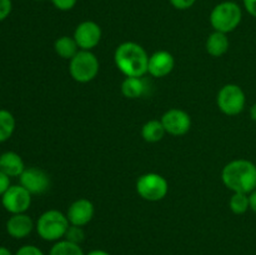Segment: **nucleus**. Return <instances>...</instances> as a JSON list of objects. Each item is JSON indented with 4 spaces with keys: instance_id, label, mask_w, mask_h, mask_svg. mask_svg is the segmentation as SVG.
<instances>
[{
    "instance_id": "obj_1",
    "label": "nucleus",
    "mask_w": 256,
    "mask_h": 255,
    "mask_svg": "<svg viewBox=\"0 0 256 255\" xmlns=\"http://www.w3.org/2000/svg\"><path fill=\"white\" fill-rule=\"evenodd\" d=\"M222 179L232 192L250 194L256 189V165L246 159H236L224 166Z\"/></svg>"
},
{
    "instance_id": "obj_2",
    "label": "nucleus",
    "mask_w": 256,
    "mask_h": 255,
    "mask_svg": "<svg viewBox=\"0 0 256 255\" xmlns=\"http://www.w3.org/2000/svg\"><path fill=\"white\" fill-rule=\"evenodd\" d=\"M114 62L125 76L142 78L148 72L149 55L142 45L134 42H125L115 50Z\"/></svg>"
},
{
    "instance_id": "obj_3",
    "label": "nucleus",
    "mask_w": 256,
    "mask_h": 255,
    "mask_svg": "<svg viewBox=\"0 0 256 255\" xmlns=\"http://www.w3.org/2000/svg\"><path fill=\"white\" fill-rule=\"evenodd\" d=\"M242 19V12L235 2H222L210 12V24L215 32H232L239 26Z\"/></svg>"
},
{
    "instance_id": "obj_4",
    "label": "nucleus",
    "mask_w": 256,
    "mask_h": 255,
    "mask_svg": "<svg viewBox=\"0 0 256 255\" xmlns=\"http://www.w3.org/2000/svg\"><path fill=\"white\" fill-rule=\"evenodd\" d=\"M70 222L68 216L59 210H48L42 212L36 222V232L46 242H59L66 234Z\"/></svg>"
},
{
    "instance_id": "obj_5",
    "label": "nucleus",
    "mask_w": 256,
    "mask_h": 255,
    "mask_svg": "<svg viewBox=\"0 0 256 255\" xmlns=\"http://www.w3.org/2000/svg\"><path fill=\"white\" fill-rule=\"evenodd\" d=\"M99 60L92 50H79L70 59L69 72L78 82H89L96 78L99 72Z\"/></svg>"
},
{
    "instance_id": "obj_6",
    "label": "nucleus",
    "mask_w": 256,
    "mask_h": 255,
    "mask_svg": "<svg viewBox=\"0 0 256 255\" xmlns=\"http://www.w3.org/2000/svg\"><path fill=\"white\" fill-rule=\"evenodd\" d=\"M136 192L144 200L159 202L166 196L169 192V184L162 175L156 172H148L138 179Z\"/></svg>"
},
{
    "instance_id": "obj_7",
    "label": "nucleus",
    "mask_w": 256,
    "mask_h": 255,
    "mask_svg": "<svg viewBox=\"0 0 256 255\" xmlns=\"http://www.w3.org/2000/svg\"><path fill=\"white\" fill-rule=\"evenodd\" d=\"M216 102L219 109L225 115L234 116L244 110L245 104H246V96H245L244 90L239 85L226 84L220 89Z\"/></svg>"
},
{
    "instance_id": "obj_8",
    "label": "nucleus",
    "mask_w": 256,
    "mask_h": 255,
    "mask_svg": "<svg viewBox=\"0 0 256 255\" xmlns=\"http://www.w3.org/2000/svg\"><path fill=\"white\" fill-rule=\"evenodd\" d=\"M2 196V206L12 214L25 212L32 204V194L22 185H12Z\"/></svg>"
},
{
    "instance_id": "obj_9",
    "label": "nucleus",
    "mask_w": 256,
    "mask_h": 255,
    "mask_svg": "<svg viewBox=\"0 0 256 255\" xmlns=\"http://www.w3.org/2000/svg\"><path fill=\"white\" fill-rule=\"evenodd\" d=\"M72 38L80 50H92L102 40V28L95 22L86 20L78 25Z\"/></svg>"
},
{
    "instance_id": "obj_10",
    "label": "nucleus",
    "mask_w": 256,
    "mask_h": 255,
    "mask_svg": "<svg viewBox=\"0 0 256 255\" xmlns=\"http://www.w3.org/2000/svg\"><path fill=\"white\" fill-rule=\"evenodd\" d=\"M162 122L165 132L174 136L185 135L192 128V118L186 112L182 109H170L162 115Z\"/></svg>"
},
{
    "instance_id": "obj_11",
    "label": "nucleus",
    "mask_w": 256,
    "mask_h": 255,
    "mask_svg": "<svg viewBox=\"0 0 256 255\" xmlns=\"http://www.w3.org/2000/svg\"><path fill=\"white\" fill-rule=\"evenodd\" d=\"M20 185L24 186L30 194H42L50 186V178L44 170L39 168H28L19 176Z\"/></svg>"
},
{
    "instance_id": "obj_12",
    "label": "nucleus",
    "mask_w": 256,
    "mask_h": 255,
    "mask_svg": "<svg viewBox=\"0 0 256 255\" xmlns=\"http://www.w3.org/2000/svg\"><path fill=\"white\" fill-rule=\"evenodd\" d=\"M94 204L88 199H78L70 204L66 216L70 225L84 226L94 218Z\"/></svg>"
},
{
    "instance_id": "obj_13",
    "label": "nucleus",
    "mask_w": 256,
    "mask_h": 255,
    "mask_svg": "<svg viewBox=\"0 0 256 255\" xmlns=\"http://www.w3.org/2000/svg\"><path fill=\"white\" fill-rule=\"evenodd\" d=\"M175 66V59L169 52L159 50L149 56L148 72L154 78H164L172 72Z\"/></svg>"
},
{
    "instance_id": "obj_14",
    "label": "nucleus",
    "mask_w": 256,
    "mask_h": 255,
    "mask_svg": "<svg viewBox=\"0 0 256 255\" xmlns=\"http://www.w3.org/2000/svg\"><path fill=\"white\" fill-rule=\"evenodd\" d=\"M34 229V222L25 212L12 214L6 222V232L14 239L26 238Z\"/></svg>"
},
{
    "instance_id": "obj_15",
    "label": "nucleus",
    "mask_w": 256,
    "mask_h": 255,
    "mask_svg": "<svg viewBox=\"0 0 256 255\" xmlns=\"http://www.w3.org/2000/svg\"><path fill=\"white\" fill-rule=\"evenodd\" d=\"M0 170L10 178L20 176L25 170V165L19 154L6 152L0 155Z\"/></svg>"
},
{
    "instance_id": "obj_16",
    "label": "nucleus",
    "mask_w": 256,
    "mask_h": 255,
    "mask_svg": "<svg viewBox=\"0 0 256 255\" xmlns=\"http://www.w3.org/2000/svg\"><path fill=\"white\" fill-rule=\"evenodd\" d=\"M229 39H228L225 32H214L212 34L209 35V38H208L205 48H206V52H209L212 56L219 58L222 56V55L229 50Z\"/></svg>"
},
{
    "instance_id": "obj_17",
    "label": "nucleus",
    "mask_w": 256,
    "mask_h": 255,
    "mask_svg": "<svg viewBox=\"0 0 256 255\" xmlns=\"http://www.w3.org/2000/svg\"><path fill=\"white\" fill-rule=\"evenodd\" d=\"M146 90V85L142 78L126 76L122 82V92L128 99H138L142 96Z\"/></svg>"
},
{
    "instance_id": "obj_18",
    "label": "nucleus",
    "mask_w": 256,
    "mask_h": 255,
    "mask_svg": "<svg viewBox=\"0 0 256 255\" xmlns=\"http://www.w3.org/2000/svg\"><path fill=\"white\" fill-rule=\"evenodd\" d=\"M54 50L60 58L70 60L76 55L78 52H79V46H78L74 38L64 35V36H60L55 40Z\"/></svg>"
},
{
    "instance_id": "obj_19",
    "label": "nucleus",
    "mask_w": 256,
    "mask_h": 255,
    "mask_svg": "<svg viewBox=\"0 0 256 255\" xmlns=\"http://www.w3.org/2000/svg\"><path fill=\"white\" fill-rule=\"evenodd\" d=\"M166 134L162 120H149L142 125V136L146 142H158Z\"/></svg>"
},
{
    "instance_id": "obj_20",
    "label": "nucleus",
    "mask_w": 256,
    "mask_h": 255,
    "mask_svg": "<svg viewBox=\"0 0 256 255\" xmlns=\"http://www.w3.org/2000/svg\"><path fill=\"white\" fill-rule=\"evenodd\" d=\"M15 130V118L10 112L0 109V142L9 139Z\"/></svg>"
},
{
    "instance_id": "obj_21",
    "label": "nucleus",
    "mask_w": 256,
    "mask_h": 255,
    "mask_svg": "<svg viewBox=\"0 0 256 255\" xmlns=\"http://www.w3.org/2000/svg\"><path fill=\"white\" fill-rule=\"evenodd\" d=\"M49 255H85L79 244L69 240H59L50 249Z\"/></svg>"
},
{
    "instance_id": "obj_22",
    "label": "nucleus",
    "mask_w": 256,
    "mask_h": 255,
    "mask_svg": "<svg viewBox=\"0 0 256 255\" xmlns=\"http://www.w3.org/2000/svg\"><path fill=\"white\" fill-rule=\"evenodd\" d=\"M229 206L234 214L242 215L244 212H246L250 209L249 194H245V192H234L232 196L230 198Z\"/></svg>"
},
{
    "instance_id": "obj_23",
    "label": "nucleus",
    "mask_w": 256,
    "mask_h": 255,
    "mask_svg": "<svg viewBox=\"0 0 256 255\" xmlns=\"http://www.w3.org/2000/svg\"><path fill=\"white\" fill-rule=\"evenodd\" d=\"M65 240L74 242V244H79L84 242L85 239V232L82 230V226H76V225H70L66 230L65 234Z\"/></svg>"
},
{
    "instance_id": "obj_24",
    "label": "nucleus",
    "mask_w": 256,
    "mask_h": 255,
    "mask_svg": "<svg viewBox=\"0 0 256 255\" xmlns=\"http://www.w3.org/2000/svg\"><path fill=\"white\" fill-rule=\"evenodd\" d=\"M52 2L58 10L68 12V10H72L76 5L78 0H52Z\"/></svg>"
},
{
    "instance_id": "obj_25",
    "label": "nucleus",
    "mask_w": 256,
    "mask_h": 255,
    "mask_svg": "<svg viewBox=\"0 0 256 255\" xmlns=\"http://www.w3.org/2000/svg\"><path fill=\"white\" fill-rule=\"evenodd\" d=\"M15 255H45L42 250L35 245H24L20 248Z\"/></svg>"
},
{
    "instance_id": "obj_26",
    "label": "nucleus",
    "mask_w": 256,
    "mask_h": 255,
    "mask_svg": "<svg viewBox=\"0 0 256 255\" xmlns=\"http://www.w3.org/2000/svg\"><path fill=\"white\" fill-rule=\"evenodd\" d=\"M12 9V0H0V22L6 19Z\"/></svg>"
},
{
    "instance_id": "obj_27",
    "label": "nucleus",
    "mask_w": 256,
    "mask_h": 255,
    "mask_svg": "<svg viewBox=\"0 0 256 255\" xmlns=\"http://www.w3.org/2000/svg\"><path fill=\"white\" fill-rule=\"evenodd\" d=\"M170 4L178 10H186L196 2V0H169Z\"/></svg>"
},
{
    "instance_id": "obj_28",
    "label": "nucleus",
    "mask_w": 256,
    "mask_h": 255,
    "mask_svg": "<svg viewBox=\"0 0 256 255\" xmlns=\"http://www.w3.org/2000/svg\"><path fill=\"white\" fill-rule=\"evenodd\" d=\"M10 186H12V185H10V176H8L5 172H2V170H0V195L4 194Z\"/></svg>"
},
{
    "instance_id": "obj_29",
    "label": "nucleus",
    "mask_w": 256,
    "mask_h": 255,
    "mask_svg": "<svg viewBox=\"0 0 256 255\" xmlns=\"http://www.w3.org/2000/svg\"><path fill=\"white\" fill-rule=\"evenodd\" d=\"M245 10L249 12L252 16L256 18V0H242Z\"/></svg>"
},
{
    "instance_id": "obj_30",
    "label": "nucleus",
    "mask_w": 256,
    "mask_h": 255,
    "mask_svg": "<svg viewBox=\"0 0 256 255\" xmlns=\"http://www.w3.org/2000/svg\"><path fill=\"white\" fill-rule=\"evenodd\" d=\"M249 202H250V210L256 214V189L249 194Z\"/></svg>"
},
{
    "instance_id": "obj_31",
    "label": "nucleus",
    "mask_w": 256,
    "mask_h": 255,
    "mask_svg": "<svg viewBox=\"0 0 256 255\" xmlns=\"http://www.w3.org/2000/svg\"><path fill=\"white\" fill-rule=\"evenodd\" d=\"M86 255H110V254H109V252H105V250H99V249H96V250H92V252H88Z\"/></svg>"
},
{
    "instance_id": "obj_32",
    "label": "nucleus",
    "mask_w": 256,
    "mask_h": 255,
    "mask_svg": "<svg viewBox=\"0 0 256 255\" xmlns=\"http://www.w3.org/2000/svg\"><path fill=\"white\" fill-rule=\"evenodd\" d=\"M250 116H252V119L256 122V104H254L252 106V109H250Z\"/></svg>"
},
{
    "instance_id": "obj_33",
    "label": "nucleus",
    "mask_w": 256,
    "mask_h": 255,
    "mask_svg": "<svg viewBox=\"0 0 256 255\" xmlns=\"http://www.w3.org/2000/svg\"><path fill=\"white\" fill-rule=\"evenodd\" d=\"M0 255H12V252L8 249V248L0 246Z\"/></svg>"
},
{
    "instance_id": "obj_34",
    "label": "nucleus",
    "mask_w": 256,
    "mask_h": 255,
    "mask_svg": "<svg viewBox=\"0 0 256 255\" xmlns=\"http://www.w3.org/2000/svg\"><path fill=\"white\" fill-rule=\"evenodd\" d=\"M36 2H42V0H36Z\"/></svg>"
}]
</instances>
